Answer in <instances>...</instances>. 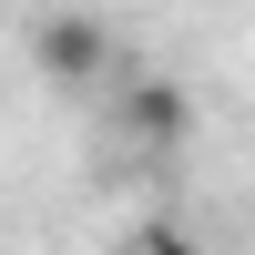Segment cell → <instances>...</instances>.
Segmentation results:
<instances>
[{"label":"cell","instance_id":"obj_1","mask_svg":"<svg viewBox=\"0 0 255 255\" xmlns=\"http://www.w3.org/2000/svg\"><path fill=\"white\" fill-rule=\"evenodd\" d=\"M31 61L61 82V92H92V82H113V31H102L92 10H51L31 31Z\"/></svg>","mask_w":255,"mask_h":255},{"label":"cell","instance_id":"obj_2","mask_svg":"<svg viewBox=\"0 0 255 255\" xmlns=\"http://www.w3.org/2000/svg\"><path fill=\"white\" fill-rule=\"evenodd\" d=\"M113 113H123V133H143V143H184L194 133V102H184L174 82H123Z\"/></svg>","mask_w":255,"mask_h":255},{"label":"cell","instance_id":"obj_3","mask_svg":"<svg viewBox=\"0 0 255 255\" xmlns=\"http://www.w3.org/2000/svg\"><path fill=\"white\" fill-rule=\"evenodd\" d=\"M113 255H204V245L184 235V225H133V235H123Z\"/></svg>","mask_w":255,"mask_h":255}]
</instances>
